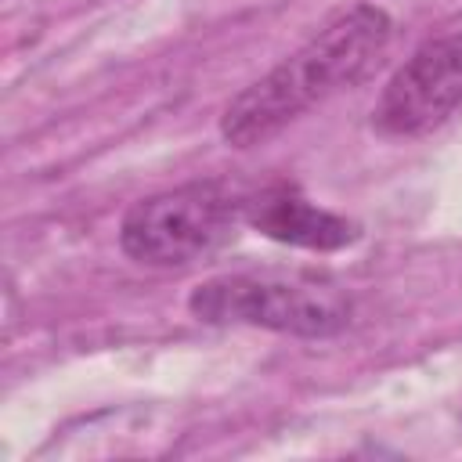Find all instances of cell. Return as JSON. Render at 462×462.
Wrapping results in <instances>:
<instances>
[{
  "instance_id": "obj_2",
  "label": "cell",
  "mask_w": 462,
  "mask_h": 462,
  "mask_svg": "<svg viewBox=\"0 0 462 462\" xmlns=\"http://www.w3.org/2000/svg\"><path fill=\"white\" fill-rule=\"evenodd\" d=\"M188 310L206 325H256L285 336L325 339L350 325L354 300L328 274L242 271L195 285Z\"/></svg>"
},
{
  "instance_id": "obj_5",
  "label": "cell",
  "mask_w": 462,
  "mask_h": 462,
  "mask_svg": "<svg viewBox=\"0 0 462 462\" xmlns=\"http://www.w3.org/2000/svg\"><path fill=\"white\" fill-rule=\"evenodd\" d=\"M245 224L256 227L260 235L285 242V245H300V249H343L350 242L361 238V227L332 209L314 206L310 199H303L292 188H267L260 195L245 199Z\"/></svg>"
},
{
  "instance_id": "obj_1",
  "label": "cell",
  "mask_w": 462,
  "mask_h": 462,
  "mask_svg": "<svg viewBox=\"0 0 462 462\" xmlns=\"http://www.w3.org/2000/svg\"><path fill=\"white\" fill-rule=\"evenodd\" d=\"M393 22L375 4H357L332 18L296 54L249 83L220 116V134L231 148H253L271 141L307 108L354 87L372 72L386 51Z\"/></svg>"
},
{
  "instance_id": "obj_4",
  "label": "cell",
  "mask_w": 462,
  "mask_h": 462,
  "mask_svg": "<svg viewBox=\"0 0 462 462\" xmlns=\"http://www.w3.org/2000/svg\"><path fill=\"white\" fill-rule=\"evenodd\" d=\"M462 101V29H448L422 47L386 79L372 126L383 137H422L440 126Z\"/></svg>"
},
{
  "instance_id": "obj_3",
  "label": "cell",
  "mask_w": 462,
  "mask_h": 462,
  "mask_svg": "<svg viewBox=\"0 0 462 462\" xmlns=\"http://www.w3.org/2000/svg\"><path fill=\"white\" fill-rule=\"evenodd\" d=\"M245 199L227 180H199L137 199L119 220V249L148 267H184L227 245L245 224Z\"/></svg>"
}]
</instances>
